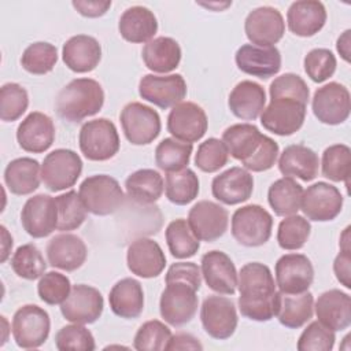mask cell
<instances>
[{
  "label": "cell",
  "mask_w": 351,
  "mask_h": 351,
  "mask_svg": "<svg viewBox=\"0 0 351 351\" xmlns=\"http://www.w3.org/2000/svg\"><path fill=\"white\" fill-rule=\"evenodd\" d=\"M239 310L243 317L266 322L276 317L278 292L269 266L261 262L245 263L237 278Z\"/></svg>",
  "instance_id": "cell-1"
},
{
  "label": "cell",
  "mask_w": 351,
  "mask_h": 351,
  "mask_svg": "<svg viewBox=\"0 0 351 351\" xmlns=\"http://www.w3.org/2000/svg\"><path fill=\"white\" fill-rule=\"evenodd\" d=\"M104 104V90L92 78H75L64 85L55 100V111L59 118L70 123H78L96 115Z\"/></svg>",
  "instance_id": "cell-2"
},
{
  "label": "cell",
  "mask_w": 351,
  "mask_h": 351,
  "mask_svg": "<svg viewBox=\"0 0 351 351\" xmlns=\"http://www.w3.org/2000/svg\"><path fill=\"white\" fill-rule=\"evenodd\" d=\"M78 195L86 211L99 217L114 214L125 202L119 182L107 174L86 177L80 185Z\"/></svg>",
  "instance_id": "cell-3"
},
{
  "label": "cell",
  "mask_w": 351,
  "mask_h": 351,
  "mask_svg": "<svg viewBox=\"0 0 351 351\" xmlns=\"http://www.w3.org/2000/svg\"><path fill=\"white\" fill-rule=\"evenodd\" d=\"M273 217L259 204H247L232 215V236L244 247H261L271 236Z\"/></svg>",
  "instance_id": "cell-4"
},
{
  "label": "cell",
  "mask_w": 351,
  "mask_h": 351,
  "mask_svg": "<svg viewBox=\"0 0 351 351\" xmlns=\"http://www.w3.org/2000/svg\"><path fill=\"white\" fill-rule=\"evenodd\" d=\"M78 144L84 156L93 162L111 159L121 145L117 126L107 118L85 122L80 129Z\"/></svg>",
  "instance_id": "cell-5"
},
{
  "label": "cell",
  "mask_w": 351,
  "mask_h": 351,
  "mask_svg": "<svg viewBox=\"0 0 351 351\" xmlns=\"http://www.w3.org/2000/svg\"><path fill=\"white\" fill-rule=\"evenodd\" d=\"M11 330L18 347L25 350L38 348L49 336L51 319L48 313L40 306L25 304L15 311Z\"/></svg>",
  "instance_id": "cell-6"
},
{
  "label": "cell",
  "mask_w": 351,
  "mask_h": 351,
  "mask_svg": "<svg viewBox=\"0 0 351 351\" xmlns=\"http://www.w3.org/2000/svg\"><path fill=\"white\" fill-rule=\"evenodd\" d=\"M82 173V160L77 152L58 148L49 152L41 165V181L51 192L71 188Z\"/></svg>",
  "instance_id": "cell-7"
},
{
  "label": "cell",
  "mask_w": 351,
  "mask_h": 351,
  "mask_svg": "<svg viewBox=\"0 0 351 351\" xmlns=\"http://www.w3.org/2000/svg\"><path fill=\"white\" fill-rule=\"evenodd\" d=\"M123 134L133 145H147L160 133L162 122L159 114L138 101L128 103L119 115Z\"/></svg>",
  "instance_id": "cell-8"
},
{
  "label": "cell",
  "mask_w": 351,
  "mask_h": 351,
  "mask_svg": "<svg viewBox=\"0 0 351 351\" xmlns=\"http://www.w3.org/2000/svg\"><path fill=\"white\" fill-rule=\"evenodd\" d=\"M196 289L182 281L166 284L159 300L162 318L171 326H182L192 321L197 311Z\"/></svg>",
  "instance_id": "cell-9"
},
{
  "label": "cell",
  "mask_w": 351,
  "mask_h": 351,
  "mask_svg": "<svg viewBox=\"0 0 351 351\" xmlns=\"http://www.w3.org/2000/svg\"><path fill=\"white\" fill-rule=\"evenodd\" d=\"M306 106L293 97L270 99L261 114V123L267 132L277 136H291L303 126Z\"/></svg>",
  "instance_id": "cell-10"
},
{
  "label": "cell",
  "mask_w": 351,
  "mask_h": 351,
  "mask_svg": "<svg viewBox=\"0 0 351 351\" xmlns=\"http://www.w3.org/2000/svg\"><path fill=\"white\" fill-rule=\"evenodd\" d=\"M200 321L204 332L213 339H229L239 324L233 300L219 295L207 296L200 307Z\"/></svg>",
  "instance_id": "cell-11"
},
{
  "label": "cell",
  "mask_w": 351,
  "mask_h": 351,
  "mask_svg": "<svg viewBox=\"0 0 351 351\" xmlns=\"http://www.w3.org/2000/svg\"><path fill=\"white\" fill-rule=\"evenodd\" d=\"M311 108L319 122L325 125H340L350 117V92L339 82H329L314 92Z\"/></svg>",
  "instance_id": "cell-12"
},
{
  "label": "cell",
  "mask_w": 351,
  "mask_h": 351,
  "mask_svg": "<svg viewBox=\"0 0 351 351\" xmlns=\"http://www.w3.org/2000/svg\"><path fill=\"white\" fill-rule=\"evenodd\" d=\"M276 285L280 292L298 295L307 292L314 281L311 261L303 254H285L278 258L274 267Z\"/></svg>",
  "instance_id": "cell-13"
},
{
  "label": "cell",
  "mask_w": 351,
  "mask_h": 351,
  "mask_svg": "<svg viewBox=\"0 0 351 351\" xmlns=\"http://www.w3.org/2000/svg\"><path fill=\"white\" fill-rule=\"evenodd\" d=\"M343 208V195L328 182L318 181L303 191L300 210L310 221L328 222L335 219Z\"/></svg>",
  "instance_id": "cell-14"
},
{
  "label": "cell",
  "mask_w": 351,
  "mask_h": 351,
  "mask_svg": "<svg viewBox=\"0 0 351 351\" xmlns=\"http://www.w3.org/2000/svg\"><path fill=\"white\" fill-rule=\"evenodd\" d=\"M186 82L181 74H145L138 82V95L159 108H170L186 96Z\"/></svg>",
  "instance_id": "cell-15"
},
{
  "label": "cell",
  "mask_w": 351,
  "mask_h": 351,
  "mask_svg": "<svg viewBox=\"0 0 351 351\" xmlns=\"http://www.w3.org/2000/svg\"><path fill=\"white\" fill-rule=\"evenodd\" d=\"M21 223L33 239H43L58 229V207L55 197L38 193L26 200L21 211Z\"/></svg>",
  "instance_id": "cell-16"
},
{
  "label": "cell",
  "mask_w": 351,
  "mask_h": 351,
  "mask_svg": "<svg viewBox=\"0 0 351 351\" xmlns=\"http://www.w3.org/2000/svg\"><path fill=\"white\" fill-rule=\"evenodd\" d=\"M188 223L200 241H215L225 234L229 214L225 207L211 200H200L188 213Z\"/></svg>",
  "instance_id": "cell-17"
},
{
  "label": "cell",
  "mask_w": 351,
  "mask_h": 351,
  "mask_svg": "<svg viewBox=\"0 0 351 351\" xmlns=\"http://www.w3.org/2000/svg\"><path fill=\"white\" fill-rule=\"evenodd\" d=\"M104 299L99 289L86 284L71 288L69 298L60 304L62 315L73 324H93L103 313Z\"/></svg>",
  "instance_id": "cell-18"
},
{
  "label": "cell",
  "mask_w": 351,
  "mask_h": 351,
  "mask_svg": "<svg viewBox=\"0 0 351 351\" xmlns=\"http://www.w3.org/2000/svg\"><path fill=\"white\" fill-rule=\"evenodd\" d=\"M208 121L204 110L193 101H181L167 117V132L185 143L199 141L207 132Z\"/></svg>",
  "instance_id": "cell-19"
},
{
  "label": "cell",
  "mask_w": 351,
  "mask_h": 351,
  "mask_svg": "<svg viewBox=\"0 0 351 351\" xmlns=\"http://www.w3.org/2000/svg\"><path fill=\"white\" fill-rule=\"evenodd\" d=\"M244 32L251 44L274 47L285 33V22L277 8L263 5L252 10L247 15Z\"/></svg>",
  "instance_id": "cell-20"
},
{
  "label": "cell",
  "mask_w": 351,
  "mask_h": 351,
  "mask_svg": "<svg viewBox=\"0 0 351 351\" xmlns=\"http://www.w3.org/2000/svg\"><path fill=\"white\" fill-rule=\"evenodd\" d=\"M202 276L206 285L219 295H233L237 288V270L233 261L222 251L213 250L202 256Z\"/></svg>",
  "instance_id": "cell-21"
},
{
  "label": "cell",
  "mask_w": 351,
  "mask_h": 351,
  "mask_svg": "<svg viewBox=\"0 0 351 351\" xmlns=\"http://www.w3.org/2000/svg\"><path fill=\"white\" fill-rule=\"evenodd\" d=\"M254 192V177L243 167H230L213 178V196L228 206L247 202Z\"/></svg>",
  "instance_id": "cell-22"
},
{
  "label": "cell",
  "mask_w": 351,
  "mask_h": 351,
  "mask_svg": "<svg viewBox=\"0 0 351 351\" xmlns=\"http://www.w3.org/2000/svg\"><path fill=\"white\" fill-rule=\"evenodd\" d=\"M234 62L243 73L267 80L280 71L281 53L276 47L244 44L236 51Z\"/></svg>",
  "instance_id": "cell-23"
},
{
  "label": "cell",
  "mask_w": 351,
  "mask_h": 351,
  "mask_svg": "<svg viewBox=\"0 0 351 351\" xmlns=\"http://www.w3.org/2000/svg\"><path fill=\"white\" fill-rule=\"evenodd\" d=\"M126 262L133 274L143 278H154L163 271L166 256L155 240L140 237L128 247Z\"/></svg>",
  "instance_id": "cell-24"
},
{
  "label": "cell",
  "mask_w": 351,
  "mask_h": 351,
  "mask_svg": "<svg viewBox=\"0 0 351 351\" xmlns=\"http://www.w3.org/2000/svg\"><path fill=\"white\" fill-rule=\"evenodd\" d=\"M16 141L26 152L41 154L55 141V125L44 112H30L16 129Z\"/></svg>",
  "instance_id": "cell-25"
},
{
  "label": "cell",
  "mask_w": 351,
  "mask_h": 351,
  "mask_svg": "<svg viewBox=\"0 0 351 351\" xmlns=\"http://www.w3.org/2000/svg\"><path fill=\"white\" fill-rule=\"evenodd\" d=\"M47 258L52 267L74 271L80 269L88 256V250L81 237L73 233H60L53 236L47 244Z\"/></svg>",
  "instance_id": "cell-26"
},
{
  "label": "cell",
  "mask_w": 351,
  "mask_h": 351,
  "mask_svg": "<svg viewBox=\"0 0 351 351\" xmlns=\"http://www.w3.org/2000/svg\"><path fill=\"white\" fill-rule=\"evenodd\" d=\"M318 321L333 332L344 330L351 324V298L340 289L321 293L314 304Z\"/></svg>",
  "instance_id": "cell-27"
},
{
  "label": "cell",
  "mask_w": 351,
  "mask_h": 351,
  "mask_svg": "<svg viewBox=\"0 0 351 351\" xmlns=\"http://www.w3.org/2000/svg\"><path fill=\"white\" fill-rule=\"evenodd\" d=\"M64 64L74 73H89L101 60V47L99 41L88 34L70 37L62 48Z\"/></svg>",
  "instance_id": "cell-28"
},
{
  "label": "cell",
  "mask_w": 351,
  "mask_h": 351,
  "mask_svg": "<svg viewBox=\"0 0 351 351\" xmlns=\"http://www.w3.org/2000/svg\"><path fill=\"white\" fill-rule=\"evenodd\" d=\"M287 23L295 36L311 37L326 23L325 5L318 0L293 1L287 12Z\"/></svg>",
  "instance_id": "cell-29"
},
{
  "label": "cell",
  "mask_w": 351,
  "mask_h": 351,
  "mask_svg": "<svg viewBox=\"0 0 351 351\" xmlns=\"http://www.w3.org/2000/svg\"><path fill=\"white\" fill-rule=\"evenodd\" d=\"M266 104V92L258 82L244 80L230 92L228 106L230 112L243 121H255Z\"/></svg>",
  "instance_id": "cell-30"
},
{
  "label": "cell",
  "mask_w": 351,
  "mask_h": 351,
  "mask_svg": "<svg viewBox=\"0 0 351 351\" xmlns=\"http://www.w3.org/2000/svg\"><path fill=\"white\" fill-rule=\"evenodd\" d=\"M318 155L303 144H292L284 148L278 159V170L284 177H296L302 181H313L318 176Z\"/></svg>",
  "instance_id": "cell-31"
},
{
  "label": "cell",
  "mask_w": 351,
  "mask_h": 351,
  "mask_svg": "<svg viewBox=\"0 0 351 351\" xmlns=\"http://www.w3.org/2000/svg\"><path fill=\"white\" fill-rule=\"evenodd\" d=\"M118 30L121 37L129 43H148L158 32V21L149 8L133 5L121 15Z\"/></svg>",
  "instance_id": "cell-32"
},
{
  "label": "cell",
  "mask_w": 351,
  "mask_h": 351,
  "mask_svg": "<svg viewBox=\"0 0 351 351\" xmlns=\"http://www.w3.org/2000/svg\"><path fill=\"white\" fill-rule=\"evenodd\" d=\"M108 303L111 311L121 318L140 317L144 310V291L140 281L132 277L119 280L110 291Z\"/></svg>",
  "instance_id": "cell-33"
},
{
  "label": "cell",
  "mask_w": 351,
  "mask_h": 351,
  "mask_svg": "<svg viewBox=\"0 0 351 351\" xmlns=\"http://www.w3.org/2000/svg\"><path fill=\"white\" fill-rule=\"evenodd\" d=\"M141 58L151 71L162 74L170 73L176 70L181 62V47L174 38L160 36L144 45Z\"/></svg>",
  "instance_id": "cell-34"
},
{
  "label": "cell",
  "mask_w": 351,
  "mask_h": 351,
  "mask_svg": "<svg viewBox=\"0 0 351 351\" xmlns=\"http://www.w3.org/2000/svg\"><path fill=\"white\" fill-rule=\"evenodd\" d=\"M41 181L40 163L33 158H16L4 170V182L11 193L25 196L33 193Z\"/></svg>",
  "instance_id": "cell-35"
},
{
  "label": "cell",
  "mask_w": 351,
  "mask_h": 351,
  "mask_svg": "<svg viewBox=\"0 0 351 351\" xmlns=\"http://www.w3.org/2000/svg\"><path fill=\"white\" fill-rule=\"evenodd\" d=\"M314 313V296L311 292L287 295L278 292L276 317L280 324L289 329L302 328L311 319Z\"/></svg>",
  "instance_id": "cell-36"
},
{
  "label": "cell",
  "mask_w": 351,
  "mask_h": 351,
  "mask_svg": "<svg viewBox=\"0 0 351 351\" xmlns=\"http://www.w3.org/2000/svg\"><path fill=\"white\" fill-rule=\"evenodd\" d=\"M265 134L252 123H236L225 129L222 141L232 158L244 162L251 158L263 141Z\"/></svg>",
  "instance_id": "cell-37"
},
{
  "label": "cell",
  "mask_w": 351,
  "mask_h": 351,
  "mask_svg": "<svg viewBox=\"0 0 351 351\" xmlns=\"http://www.w3.org/2000/svg\"><path fill=\"white\" fill-rule=\"evenodd\" d=\"M125 188L133 202L138 204H152L162 196L165 181L159 171L154 169H140L126 178Z\"/></svg>",
  "instance_id": "cell-38"
},
{
  "label": "cell",
  "mask_w": 351,
  "mask_h": 351,
  "mask_svg": "<svg viewBox=\"0 0 351 351\" xmlns=\"http://www.w3.org/2000/svg\"><path fill=\"white\" fill-rule=\"evenodd\" d=\"M303 186L292 177H282L274 181L267 191V202L278 217L293 215L300 210Z\"/></svg>",
  "instance_id": "cell-39"
},
{
  "label": "cell",
  "mask_w": 351,
  "mask_h": 351,
  "mask_svg": "<svg viewBox=\"0 0 351 351\" xmlns=\"http://www.w3.org/2000/svg\"><path fill=\"white\" fill-rule=\"evenodd\" d=\"M193 145L191 143L180 141L174 137L163 138L155 148V163L166 171H180L189 165Z\"/></svg>",
  "instance_id": "cell-40"
},
{
  "label": "cell",
  "mask_w": 351,
  "mask_h": 351,
  "mask_svg": "<svg viewBox=\"0 0 351 351\" xmlns=\"http://www.w3.org/2000/svg\"><path fill=\"white\" fill-rule=\"evenodd\" d=\"M170 254L178 259H186L196 255L200 248V240L193 234L189 223L184 218L171 221L165 232Z\"/></svg>",
  "instance_id": "cell-41"
},
{
  "label": "cell",
  "mask_w": 351,
  "mask_h": 351,
  "mask_svg": "<svg viewBox=\"0 0 351 351\" xmlns=\"http://www.w3.org/2000/svg\"><path fill=\"white\" fill-rule=\"evenodd\" d=\"M165 192L169 202L177 206H185L197 197L199 178L196 173L188 167L167 173Z\"/></svg>",
  "instance_id": "cell-42"
},
{
  "label": "cell",
  "mask_w": 351,
  "mask_h": 351,
  "mask_svg": "<svg viewBox=\"0 0 351 351\" xmlns=\"http://www.w3.org/2000/svg\"><path fill=\"white\" fill-rule=\"evenodd\" d=\"M322 176L333 182H346L351 174V149L346 144H333L325 148L321 159Z\"/></svg>",
  "instance_id": "cell-43"
},
{
  "label": "cell",
  "mask_w": 351,
  "mask_h": 351,
  "mask_svg": "<svg viewBox=\"0 0 351 351\" xmlns=\"http://www.w3.org/2000/svg\"><path fill=\"white\" fill-rule=\"evenodd\" d=\"M58 62V49L55 45L37 41L26 47L22 53L21 64L22 67L34 75H44L53 70Z\"/></svg>",
  "instance_id": "cell-44"
},
{
  "label": "cell",
  "mask_w": 351,
  "mask_h": 351,
  "mask_svg": "<svg viewBox=\"0 0 351 351\" xmlns=\"http://www.w3.org/2000/svg\"><path fill=\"white\" fill-rule=\"evenodd\" d=\"M11 267L18 277L33 281L44 274L47 262L41 251L29 243L16 248L11 258Z\"/></svg>",
  "instance_id": "cell-45"
},
{
  "label": "cell",
  "mask_w": 351,
  "mask_h": 351,
  "mask_svg": "<svg viewBox=\"0 0 351 351\" xmlns=\"http://www.w3.org/2000/svg\"><path fill=\"white\" fill-rule=\"evenodd\" d=\"M58 207V230L70 232L78 229L86 219V208L75 191H69L55 197Z\"/></svg>",
  "instance_id": "cell-46"
},
{
  "label": "cell",
  "mask_w": 351,
  "mask_h": 351,
  "mask_svg": "<svg viewBox=\"0 0 351 351\" xmlns=\"http://www.w3.org/2000/svg\"><path fill=\"white\" fill-rule=\"evenodd\" d=\"M310 233L311 225L308 219L298 214L288 215L278 223L277 243L282 250H300L308 240Z\"/></svg>",
  "instance_id": "cell-47"
},
{
  "label": "cell",
  "mask_w": 351,
  "mask_h": 351,
  "mask_svg": "<svg viewBox=\"0 0 351 351\" xmlns=\"http://www.w3.org/2000/svg\"><path fill=\"white\" fill-rule=\"evenodd\" d=\"M29 106L27 90L16 84L7 82L0 88V118L4 122L19 119Z\"/></svg>",
  "instance_id": "cell-48"
},
{
  "label": "cell",
  "mask_w": 351,
  "mask_h": 351,
  "mask_svg": "<svg viewBox=\"0 0 351 351\" xmlns=\"http://www.w3.org/2000/svg\"><path fill=\"white\" fill-rule=\"evenodd\" d=\"M171 330L162 321L151 319L144 322L134 335L133 347L137 351H162L171 337Z\"/></svg>",
  "instance_id": "cell-49"
},
{
  "label": "cell",
  "mask_w": 351,
  "mask_h": 351,
  "mask_svg": "<svg viewBox=\"0 0 351 351\" xmlns=\"http://www.w3.org/2000/svg\"><path fill=\"white\" fill-rule=\"evenodd\" d=\"M229 159V152L222 140L210 137L204 140L195 155V165L204 173H215L222 169Z\"/></svg>",
  "instance_id": "cell-50"
},
{
  "label": "cell",
  "mask_w": 351,
  "mask_h": 351,
  "mask_svg": "<svg viewBox=\"0 0 351 351\" xmlns=\"http://www.w3.org/2000/svg\"><path fill=\"white\" fill-rule=\"evenodd\" d=\"M37 292L44 303L49 306L62 304L71 292V282L67 276L59 271H48L40 277Z\"/></svg>",
  "instance_id": "cell-51"
},
{
  "label": "cell",
  "mask_w": 351,
  "mask_h": 351,
  "mask_svg": "<svg viewBox=\"0 0 351 351\" xmlns=\"http://www.w3.org/2000/svg\"><path fill=\"white\" fill-rule=\"evenodd\" d=\"M55 346L59 351H93L96 348L92 332L81 324L60 328L55 336Z\"/></svg>",
  "instance_id": "cell-52"
},
{
  "label": "cell",
  "mask_w": 351,
  "mask_h": 351,
  "mask_svg": "<svg viewBox=\"0 0 351 351\" xmlns=\"http://www.w3.org/2000/svg\"><path fill=\"white\" fill-rule=\"evenodd\" d=\"M307 77L314 82H324L336 71V56L328 48H314L307 52L303 59Z\"/></svg>",
  "instance_id": "cell-53"
},
{
  "label": "cell",
  "mask_w": 351,
  "mask_h": 351,
  "mask_svg": "<svg viewBox=\"0 0 351 351\" xmlns=\"http://www.w3.org/2000/svg\"><path fill=\"white\" fill-rule=\"evenodd\" d=\"M335 332L322 325L319 321H313L299 336L296 348L299 351H330L335 346Z\"/></svg>",
  "instance_id": "cell-54"
},
{
  "label": "cell",
  "mask_w": 351,
  "mask_h": 351,
  "mask_svg": "<svg viewBox=\"0 0 351 351\" xmlns=\"http://www.w3.org/2000/svg\"><path fill=\"white\" fill-rule=\"evenodd\" d=\"M270 99L274 97H293L304 104L308 103L310 90L304 80L293 73H285L274 78L269 86Z\"/></svg>",
  "instance_id": "cell-55"
},
{
  "label": "cell",
  "mask_w": 351,
  "mask_h": 351,
  "mask_svg": "<svg viewBox=\"0 0 351 351\" xmlns=\"http://www.w3.org/2000/svg\"><path fill=\"white\" fill-rule=\"evenodd\" d=\"M278 151H280L278 144L269 136H265L263 141L261 143V145L255 151V154L251 158H248L247 160L241 162V165L244 166L245 170H250L254 173L270 170L276 165Z\"/></svg>",
  "instance_id": "cell-56"
},
{
  "label": "cell",
  "mask_w": 351,
  "mask_h": 351,
  "mask_svg": "<svg viewBox=\"0 0 351 351\" xmlns=\"http://www.w3.org/2000/svg\"><path fill=\"white\" fill-rule=\"evenodd\" d=\"M165 281L166 284L182 281L192 285L196 291H199L202 285V271L199 266L193 262H177L169 267Z\"/></svg>",
  "instance_id": "cell-57"
},
{
  "label": "cell",
  "mask_w": 351,
  "mask_h": 351,
  "mask_svg": "<svg viewBox=\"0 0 351 351\" xmlns=\"http://www.w3.org/2000/svg\"><path fill=\"white\" fill-rule=\"evenodd\" d=\"M337 281L347 289L351 288V250H340L333 262Z\"/></svg>",
  "instance_id": "cell-58"
},
{
  "label": "cell",
  "mask_w": 351,
  "mask_h": 351,
  "mask_svg": "<svg viewBox=\"0 0 351 351\" xmlns=\"http://www.w3.org/2000/svg\"><path fill=\"white\" fill-rule=\"evenodd\" d=\"M71 4L78 14L86 18H99L104 15L111 7V1L99 0H74Z\"/></svg>",
  "instance_id": "cell-59"
},
{
  "label": "cell",
  "mask_w": 351,
  "mask_h": 351,
  "mask_svg": "<svg viewBox=\"0 0 351 351\" xmlns=\"http://www.w3.org/2000/svg\"><path fill=\"white\" fill-rule=\"evenodd\" d=\"M166 350H203V346L195 336L189 333H177L170 337Z\"/></svg>",
  "instance_id": "cell-60"
},
{
  "label": "cell",
  "mask_w": 351,
  "mask_h": 351,
  "mask_svg": "<svg viewBox=\"0 0 351 351\" xmlns=\"http://www.w3.org/2000/svg\"><path fill=\"white\" fill-rule=\"evenodd\" d=\"M350 34L351 30L347 29L339 38L336 43V49L340 53V56L343 58V60H346L347 63H350V51H351V40H350Z\"/></svg>",
  "instance_id": "cell-61"
},
{
  "label": "cell",
  "mask_w": 351,
  "mask_h": 351,
  "mask_svg": "<svg viewBox=\"0 0 351 351\" xmlns=\"http://www.w3.org/2000/svg\"><path fill=\"white\" fill-rule=\"evenodd\" d=\"M1 234H3V244H1V262H5L11 250H12V237L7 232V228L1 225Z\"/></svg>",
  "instance_id": "cell-62"
}]
</instances>
